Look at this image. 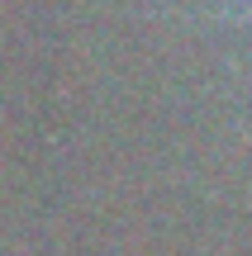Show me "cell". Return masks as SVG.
Wrapping results in <instances>:
<instances>
[{
	"label": "cell",
	"instance_id": "cell-1",
	"mask_svg": "<svg viewBox=\"0 0 252 256\" xmlns=\"http://www.w3.org/2000/svg\"><path fill=\"white\" fill-rule=\"evenodd\" d=\"M247 19H252V14H247Z\"/></svg>",
	"mask_w": 252,
	"mask_h": 256
}]
</instances>
